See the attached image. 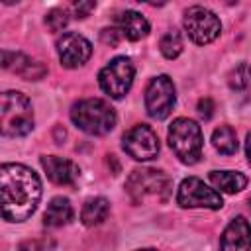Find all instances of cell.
I'll use <instances>...</instances> for the list:
<instances>
[{
	"mask_svg": "<svg viewBox=\"0 0 251 251\" xmlns=\"http://www.w3.org/2000/svg\"><path fill=\"white\" fill-rule=\"evenodd\" d=\"M161 53L167 57V59H176L180 53H182V37L176 29H171L167 31L163 37H161Z\"/></svg>",
	"mask_w": 251,
	"mask_h": 251,
	"instance_id": "cell-20",
	"label": "cell"
},
{
	"mask_svg": "<svg viewBox=\"0 0 251 251\" xmlns=\"http://www.w3.org/2000/svg\"><path fill=\"white\" fill-rule=\"evenodd\" d=\"M18 251H39V245H37V241H24V243H20Z\"/></svg>",
	"mask_w": 251,
	"mask_h": 251,
	"instance_id": "cell-26",
	"label": "cell"
},
{
	"mask_svg": "<svg viewBox=\"0 0 251 251\" xmlns=\"http://www.w3.org/2000/svg\"><path fill=\"white\" fill-rule=\"evenodd\" d=\"M122 145H124V151L135 161H149V159H155L159 153V137L145 124L133 126L124 135Z\"/></svg>",
	"mask_w": 251,
	"mask_h": 251,
	"instance_id": "cell-10",
	"label": "cell"
},
{
	"mask_svg": "<svg viewBox=\"0 0 251 251\" xmlns=\"http://www.w3.org/2000/svg\"><path fill=\"white\" fill-rule=\"evenodd\" d=\"M133 75H135L133 63L127 57H116L100 71L98 82H100V88L106 94H110V98L118 100L129 92L131 82H133Z\"/></svg>",
	"mask_w": 251,
	"mask_h": 251,
	"instance_id": "cell-6",
	"label": "cell"
},
{
	"mask_svg": "<svg viewBox=\"0 0 251 251\" xmlns=\"http://www.w3.org/2000/svg\"><path fill=\"white\" fill-rule=\"evenodd\" d=\"M175 84L167 75L151 78L145 88V110L155 120H165L175 106Z\"/></svg>",
	"mask_w": 251,
	"mask_h": 251,
	"instance_id": "cell-9",
	"label": "cell"
},
{
	"mask_svg": "<svg viewBox=\"0 0 251 251\" xmlns=\"http://www.w3.org/2000/svg\"><path fill=\"white\" fill-rule=\"evenodd\" d=\"M2 67L14 71L16 75H20L27 80H37L47 73L39 61L27 57L24 53H10V51H2Z\"/></svg>",
	"mask_w": 251,
	"mask_h": 251,
	"instance_id": "cell-14",
	"label": "cell"
},
{
	"mask_svg": "<svg viewBox=\"0 0 251 251\" xmlns=\"http://www.w3.org/2000/svg\"><path fill=\"white\" fill-rule=\"evenodd\" d=\"M227 84H229V88H233V90H243V88H247V86L251 84V65H247V63L235 65V67L229 71V75H227Z\"/></svg>",
	"mask_w": 251,
	"mask_h": 251,
	"instance_id": "cell-21",
	"label": "cell"
},
{
	"mask_svg": "<svg viewBox=\"0 0 251 251\" xmlns=\"http://www.w3.org/2000/svg\"><path fill=\"white\" fill-rule=\"evenodd\" d=\"M2 216L8 222H25L41 198V180L37 173L20 163H4L0 169Z\"/></svg>",
	"mask_w": 251,
	"mask_h": 251,
	"instance_id": "cell-1",
	"label": "cell"
},
{
	"mask_svg": "<svg viewBox=\"0 0 251 251\" xmlns=\"http://www.w3.org/2000/svg\"><path fill=\"white\" fill-rule=\"evenodd\" d=\"M247 204H249V210H251V196H249V200H247Z\"/></svg>",
	"mask_w": 251,
	"mask_h": 251,
	"instance_id": "cell-28",
	"label": "cell"
},
{
	"mask_svg": "<svg viewBox=\"0 0 251 251\" xmlns=\"http://www.w3.org/2000/svg\"><path fill=\"white\" fill-rule=\"evenodd\" d=\"M110 214V202L102 196H96V198H88L82 206V212H80V220L84 226L92 227V226H98L102 224Z\"/></svg>",
	"mask_w": 251,
	"mask_h": 251,
	"instance_id": "cell-18",
	"label": "cell"
},
{
	"mask_svg": "<svg viewBox=\"0 0 251 251\" xmlns=\"http://www.w3.org/2000/svg\"><path fill=\"white\" fill-rule=\"evenodd\" d=\"M71 120L88 135H106L116 126V112L102 98H84L73 106Z\"/></svg>",
	"mask_w": 251,
	"mask_h": 251,
	"instance_id": "cell-2",
	"label": "cell"
},
{
	"mask_svg": "<svg viewBox=\"0 0 251 251\" xmlns=\"http://www.w3.org/2000/svg\"><path fill=\"white\" fill-rule=\"evenodd\" d=\"M73 220V206L67 198L63 196H55L49 204H47V210L43 214V224L49 226V227H59V226H65Z\"/></svg>",
	"mask_w": 251,
	"mask_h": 251,
	"instance_id": "cell-16",
	"label": "cell"
},
{
	"mask_svg": "<svg viewBox=\"0 0 251 251\" xmlns=\"http://www.w3.org/2000/svg\"><path fill=\"white\" fill-rule=\"evenodd\" d=\"M57 53H59V59H61L63 67L76 69V67L84 65L90 59L92 45L84 35H80L76 31H67L57 41Z\"/></svg>",
	"mask_w": 251,
	"mask_h": 251,
	"instance_id": "cell-11",
	"label": "cell"
},
{
	"mask_svg": "<svg viewBox=\"0 0 251 251\" xmlns=\"http://www.w3.org/2000/svg\"><path fill=\"white\" fill-rule=\"evenodd\" d=\"M220 251H251V224L243 216L227 224L220 239Z\"/></svg>",
	"mask_w": 251,
	"mask_h": 251,
	"instance_id": "cell-12",
	"label": "cell"
},
{
	"mask_svg": "<svg viewBox=\"0 0 251 251\" xmlns=\"http://www.w3.org/2000/svg\"><path fill=\"white\" fill-rule=\"evenodd\" d=\"M0 127L8 137H22L33 129V110L25 94L8 90L0 98Z\"/></svg>",
	"mask_w": 251,
	"mask_h": 251,
	"instance_id": "cell-3",
	"label": "cell"
},
{
	"mask_svg": "<svg viewBox=\"0 0 251 251\" xmlns=\"http://www.w3.org/2000/svg\"><path fill=\"white\" fill-rule=\"evenodd\" d=\"M120 29H116V27H106V29H102V41L104 43H108V45H118V41H120Z\"/></svg>",
	"mask_w": 251,
	"mask_h": 251,
	"instance_id": "cell-24",
	"label": "cell"
},
{
	"mask_svg": "<svg viewBox=\"0 0 251 251\" xmlns=\"http://www.w3.org/2000/svg\"><path fill=\"white\" fill-rule=\"evenodd\" d=\"M210 182L216 188H220L222 192L235 194L247 186V176L243 173H237V171H212Z\"/></svg>",
	"mask_w": 251,
	"mask_h": 251,
	"instance_id": "cell-17",
	"label": "cell"
},
{
	"mask_svg": "<svg viewBox=\"0 0 251 251\" xmlns=\"http://www.w3.org/2000/svg\"><path fill=\"white\" fill-rule=\"evenodd\" d=\"M198 114L204 118V120H210L212 114H214V102L210 98H202L198 102Z\"/></svg>",
	"mask_w": 251,
	"mask_h": 251,
	"instance_id": "cell-23",
	"label": "cell"
},
{
	"mask_svg": "<svg viewBox=\"0 0 251 251\" xmlns=\"http://www.w3.org/2000/svg\"><path fill=\"white\" fill-rule=\"evenodd\" d=\"M94 8H96V4H94V2H78V4H75L76 18H86Z\"/></svg>",
	"mask_w": 251,
	"mask_h": 251,
	"instance_id": "cell-25",
	"label": "cell"
},
{
	"mask_svg": "<svg viewBox=\"0 0 251 251\" xmlns=\"http://www.w3.org/2000/svg\"><path fill=\"white\" fill-rule=\"evenodd\" d=\"M202 129L194 120L176 118L169 127V145L173 153L186 165H194L202 157Z\"/></svg>",
	"mask_w": 251,
	"mask_h": 251,
	"instance_id": "cell-4",
	"label": "cell"
},
{
	"mask_svg": "<svg viewBox=\"0 0 251 251\" xmlns=\"http://www.w3.org/2000/svg\"><path fill=\"white\" fill-rule=\"evenodd\" d=\"M169 190H171V178L159 169H149V167L135 169L126 180V192L135 204H141L147 198L165 200Z\"/></svg>",
	"mask_w": 251,
	"mask_h": 251,
	"instance_id": "cell-5",
	"label": "cell"
},
{
	"mask_svg": "<svg viewBox=\"0 0 251 251\" xmlns=\"http://www.w3.org/2000/svg\"><path fill=\"white\" fill-rule=\"evenodd\" d=\"M184 29L188 33V37L198 43V45H206L212 43L220 31H222V24L218 20V16L204 8V6H192L184 12Z\"/></svg>",
	"mask_w": 251,
	"mask_h": 251,
	"instance_id": "cell-7",
	"label": "cell"
},
{
	"mask_svg": "<svg viewBox=\"0 0 251 251\" xmlns=\"http://www.w3.org/2000/svg\"><path fill=\"white\" fill-rule=\"evenodd\" d=\"M139 251H157V249H139Z\"/></svg>",
	"mask_w": 251,
	"mask_h": 251,
	"instance_id": "cell-29",
	"label": "cell"
},
{
	"mask_svg": "<svg viewBox=\"0 0 251 251\" xmlns=\"http://www.w3.org/2000/svg\"><path fill=\"white\" fill-rule=\"evenodd\" d=\"M245 153H247V161L251 163V133H247V139H245Z\"/></svg>",
	"mask_w": 251,
	"mask_h": 251,
	"instance_id": "cell-27",
	"label": "cell"
},
{
	"mask_svg": "<svg viewBox=\"0 0 251 251\" xmlns=\"http://www.w3.org/2000/svg\"><path fill=\"white\" fill-rule=\"evenodd\" d=\"M41 167L47 173L49 180H53L55 184H63V186L73 184L80 175L76 163H73L71 159L57 157V155H43L41 157Z\"/></svg>",
	"mask_w": 251,
	"mask_h": 251,
	"instance_id": "cell-13",
	"label": "cell"
},
{
	"mask_svg": "<svg viewBox=\"0 0 251 251\" xmlns=\"http://www.w3.org/2000/svg\"><path fill=\"white\" fill-rule=\"evenodd\" d=\"M116 22H118V29L122 31V35L131 41H139L149 33V22L135 10L122 12L116 18Z\"/></svg>",
	"mask_w": 251,
	"mask_h": 251,
	"instance_id": "cell-15",
	"label": "cell"
},
{
	"mask_svg": "<svg viewBox=\"0 0 251 251\" xmlns=\"http://www.w3.org/2000/svg\"><path fill=\"white\" fill-rule=\"evenodd\" d=\"M176 202L182 208H208V210H220L224 206V200L220 192L204 184V180L196 176H188L180 182L176 192Z\"/></svg>",
	"mask_w": 251,
	"mask_h": 251,
	"instance_id": "cell-8",
	"label": "cell"
},
{
	"mask_svg": "<svg viewBox=\"0 0 251 251\" xmlns=\"http://www.w3.org/2000/svg\"><path fill=\"white\" fill-rule=\"evenodd\" d=\"M45 24L51 31H61L69 24V12L63 8H55L45 16Z\"/></svg>",
	"mask_w": 251,
	"mask_h": 251,
	"instance_id": "cell-22",
	"label": "cell"
},
{
	"mask_svg": "<svg viewBox=\"0 0 251 251\" xmlns=\"http://www.w3.org/2000/svg\"><path fill=\"white\" fill-rule=\"evenodd\" d=\"M212 145L224 155H233L237 151V135L229 126H220L212 133Z\"/></svg>",
	"mask_w": 251,
	"mask_h": 251,
	"instance_id": "cell-19",
	"label": "cell"
}]
</instances>
